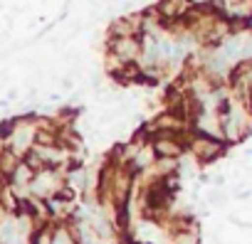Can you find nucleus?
Instances as JSON below:
<instances>
[{
    "label": "nucleus",
    "instance_id": "nucleus-1",
    "mask_svg": "<svg viewBox=\"0 0 252 244\" xmlns=\"http://www.w3.org/2000/svg\"><path fill=\"white\" fill-rule=\"evenodd\" d=\"M225 148H227L225 141H218V138H210V136H203V134H195V131H193V136L188 141V153L200 165H208V163L218 161L225 153Z\"/></svg>",
    "mask_w": 252,
    "mask_h": 244
}]
</instances>
